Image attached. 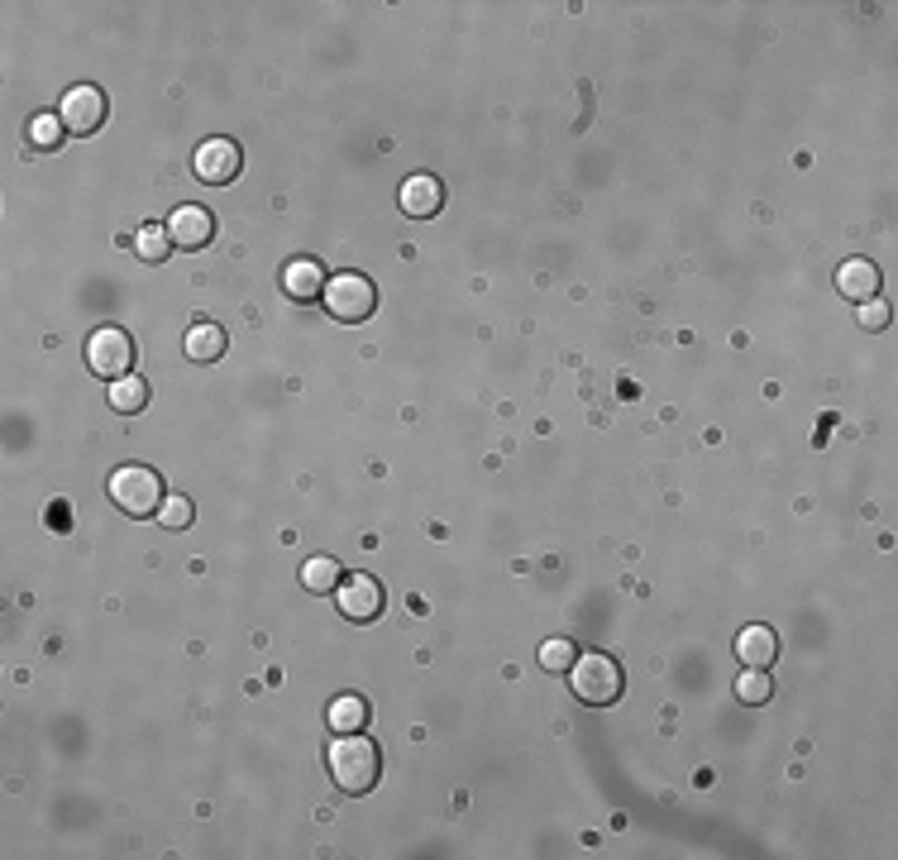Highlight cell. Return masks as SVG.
<instances>
[{
    "label": "cell",
    "mask_w": 898,
    "mask_h": 860,
    "mask_svg": "<svg viewBox=\"0 0 898 860\" xmlns=\"http://www.w3.org/2000/svg\"><path fill=\"white\" fill-rule=\"evenodd\" d=\"M326 764H330V774H335V784H340L345 793H373V784H378V774H382V756H378V746L363 737V731H340V737L330 741V751H326Z\"/></svg>",
    "instance_id": "6da1fadb"
},
{
    "label": "cell",
    "mask_w": 898,
    "mask_h": 860,
    "mask_svg": "<svg viewBox=\"0 0 898 860\" xmlns=\"http://www.w3.org/2000/svg\"><path fill=\"white\" fill-rule=\"evenodd\" d=\"M569 683H573V698L588 708H607L621 698V664L607 660L602 650H588V656H573L569 664Z\"/></svg>",
    "instance_id": "7a4b0ae2"
},
{
    "label": "cell",
    "mask_w": 898,
    "mask_h": 860,
    "mask_svg": "<svg viewBox=\"0 0 898 860\" xmlns=\"http://www.w3.org/2000/svg\"><path fill=\"white\" fill-rule=\"evenodd\" d=\"M110 502L124 517H158V507H163V478L143 464H120L110 473Z\"/></svg>",
    "instance_id": "3957f363"
},
{
    "label": "cell",
    "mask_w": 898,
    "mask_h": 860,
    "mask_svg": "<svg viewBox=\"0 0 898 860\" xmlns=\"http://www.w3.org/2000/svg\"><path fill=\"white\" fill-rule=\"evenodd\" d=\"M326 311L335 316V321H345V326H359V321H368L373 316V307H378V292H373V282H368L363 273H335L330 282H326Z\"/></svg>",
    "instance_id": "277c9868"
},
{
    "label": "cell",
    "mask_w": 898,
    "mask_h": 860,
    "mask_svg": "<svg viewBox=\"0 0 898 860\" xmlns=\"http://www.w3.org/2000/svg\"><path fill=\"white\" fill-rule=\"evenodd\" d=\"M87 363H91V373L106 378V382L130 378V369H134V340H130V334H124L120 326L91 330V340H87Z\"/></svg>",
    "instance_id": "5b68a950"
},
{
    "label": "cell",
    "mask_w": 898,
    "mask_h": 860,
    "mask_svg": "<svg viewBox=\"0 0 898 860\" xmlns=\"http://www.w3.org/2000/svg\"><path fill=\"white\" fill-rule=\"evenodd\" d=\"M239 163H245V153H239V143L235 139H225V134H216V139H206L197 153H191V172L206 182V187H225V182H235L239 178Z\"/></svg>",
    "instance_id": "8992f818"
},
{
    "label": "cell",
    "mask_w": 898,
    "mask_h": 860,
    "mask_svg": "<svg viewBox=\"0 0 898 860\" xmlns=\"http://www.w3.org/2000/svg\"><path fill=\"white\" fill-rule=\"evenodd\" d=\"M62 124H68V134H91L106 124V91L101 87H68L58 106Z\"/></svg>",
    "instance_id": "52a82bcc"
},
{
    "label": "cell",
    "mask_w": 898,
    "mask_h": 860,
    "mask_svg": "<svg viewBox=\"0 0 898 860\" xmlns=\"http://www.w3.org/2000/svg\"><path fill=\"white\" fill-rule=\"evenodd\" d=\"M335 608H340L349 621H373L382 612V583L368 579V573H349L335 588Z\"/></svg>",
    "instance_id": "ba28073f"
},
{
    "label": "cell",
    "mask_w": 898,
    "mask_h": 860,
    "mask_svg": "<svg viewBox=\"0 0 898 860\" xmlns=\"http://www.w3.org/2000/svg\"><path fill=\"white\" fill-rule=\"evenodd\" d=\"M168 234H172V244H182V249H206L216 239V216L206 211V206H178L168 220Z\"/></svg>",
    "instance_id": "9c48e42d"
},
{
    "label": "cell",
    "mask_w": 898,
    "mask_h": 860,
    "mask_svg": "<svg viewBox=\"0 0 898 860\" xmlns=\"http://www.w3.org/2000/svg\"><path fill=\"white\" fill-rule=\"evenodd\" d=\"M397 201H402V211L411 220H430L445 206V187H440V178H430V172H416V178L402 182Z\"/></svg>",
    "instance_id": "30bf717a"
},
{
    "label": "cell",
    "mask_w": 898,
    "mask_h": 860,
    "mask_svg": "<svg viewBox=\"0 0 898 860\" xmlns=\"http://www.w3.org/2000/svg\"><path fill=\"white\" fill-rule=\"evenodd\" d=\"M326 268H320L316 259H292V263H282V292L292 297V301H316V297H326Z\"/></svg>",
    "instance_id": "8fae6325"
},
{
    "label": "cell",
    "mask_w": 898,
    "mask_h": 860,
    "mask_svg": "<svg viewBox=\"0 0 898 860\" xmlns=\"http://www.w3.org/2000/svg\"><path fill=\"white\" fill-rule=\"evenodd\" d=\"M837 287L851 301H870V297H879V268L870 259H846L837 268Z\"/></svg>",
    "instance_id": "7c38bea8"
},
{
    "label": "cell",
    "mask_w": 898,
    "mask_h": 860,
    "mask_svg": "<svg viewBox=\"0 0 898 860\" xmlns=\"http://www.w3.org/2000/svg\"><path fill=\"white\" fill-rule=\"evenodd\" d=\"M779 656V641L769 627H746L741 636H736V660L750 664V669H769V660Z\"/></svg>",
    "instance_id": "4fadbf2b"
},
{
    "label": "cell",
    "mask_w": 898,
    "mask_h": 860,
    "mask_svg": "<svg viewBox=\"0 0 898 860\" xmlns=\"http://www.w3.org/2000/svg\"><path fill=\"white\" fill-rule=\"evenodd\" d=\"M182 349H187V359H191V363H216V359L225 354V330L211 326V321H197V326L187 330Z\"/></svg>",
    "instance_id": "5bb4252c"
},
{
    "label": "cell",
    "mask_w": 898,
    "mask_h": 860,
    "mask_svg": "<svg viewBox=\"0 0 898 860\" xmlns=\"http://www.w3.org/2000/svg\"><path fill=\"white\" fill-rule=\"evenodd\" d=\"M110 407H116L120 411V417H134V411H143V407H149V382H143V378H116V382H110Z\"/></svg>",
    "instance_id": "9a60e30c"
},
{
    "label": "cell",
    "mask_w": 898,
    "mask_h": 860,
    "mask_svg": "<svg viewBox=\"0 0 898 860\" xmlns=\"http://www.w3.org/2000/svg\"><path fill=\"white\" fill-rule=\"evenodd\" d=\"M326 717H330L335 737H340V731H363L368 727V703H363L359 693H345V698H335Z\"/></svg>",
    "instance_id": "2e32d148"
},
{
    "label": "cell",
    "mask_w": 898,
    "mask_h": 860,
    "mask_svg": "<svg viewBox=\"0 0 898 860\" xmlns=\"http://www.w3.org/2000/svg\"><path fill=\"white\" fill-rule=\"evenodd\" d=\"M340 579H345V573H340V564H335L330 554H311V560L301 564V583H307L311 593H335Z\"/></svg>",
    "instance_id": "e0dca14e"
},
{
    "label": "cell",
    "mask_w": 898,
    "mask_h": 860,
    "mask_svg": "<svg viewBox=\"0 0 898 860\" xmlns=\"http://www.w3.org/2000/svg\"><path fill=\"white\" fill-rule=\"evenodd\" d=\"M172 249H178V244H172L168 226H143V230L134 234V253H139L143 263H163Z\"/></svg>",
    "instance_id": "ac0fdd59"
},
{
    "label": "cell",
    "mask_w": 898,
    "mask_h": 860,
    "mask_svg": "<svg viewBox=\"0 0 898 860\" xmlns=\"http://www.w3.org/2000/svg\"><path fill=\"white\" fill-rule=\"evenodd\" d=\"M736 698H741L746 708H760V703H769L775 698V683H769V674L765 669H741V679H736Z\"/></svg>",
    "instance_id": "d6986e66"
},
{
    "label": "cell",
    "mask_w": 898,
    "mask_h": 860,
    "mask_svg": "<svg viewBox=\"0 0 898 860\" xmlns=\"http://www.w3.org/2000/svg\"><path fill=\"white\" fill-rule=\"evenodd\" d=\"M62 139H68V124H62V116H34V120H29V143H34V149H58V143Z\"/></svg>",
    "instance_id": "ffe728a7"
},
{
    "label": "cell",
    "mask_w": 898,
    "mask_h": 860,
    "mask_svg": "<svg viewBox=\"0 0 898 860\" xmlns=\"http://www.w3.org/2000/svg\"><path fill=\"white\" fill-rule=\"evenodd\" d=\"M573 656H579V650H573V641H565V636H555V641L540 646V664L550 669V674H569Z\"/></svg>",
    "instance_id": "44dd1931"
},
{
    "label": "cell",
    "mask_w": 898,
    "mask_h": 860,
    "mask_svg": "<svg viewBox=\"0 0 898 860\" xmlns=\"http://www.w3.org/2000/svg\"><path fill=\"white\" fill-rule=\"evenodd\" d=\"M158 521H163L168 531H187V526H191V502L187 498H163V507H158Z\"/></svg>",
    "instance_id": "7402d4cb"
},
{
    "label": "cell",
    "mask_w": 898,
    "mask_h": 860,
    "mask_svg": "<svg viewBox=\"0 0 898 860\" xmlns=\"http://www.w3.org/2000/svg\"><path fill=\"white\" fill-rule=\"evenodd\" d=\"M856 321H860L865 330H885V326H889V307H885L879 297H870V301H860V316H856Z\"/></svg>",
    "instance_id": "603a6c76"
}]
</instances>
